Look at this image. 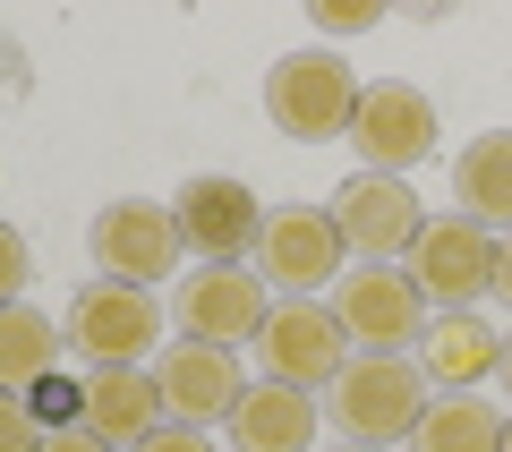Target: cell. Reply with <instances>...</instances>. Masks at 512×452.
<instances>
[{"label": "cell", "mask_w": 512, "mask_h": 452, "mask_svg": "<svg viewBox=\"0 0 512 452\" xmlns=\"http://www.w3.org/2000/svg\"><path fill=\"white\" fill-rule=\"evenodd\" d=\"M350 111H359V77L333 43H299L265 69V120L291 145H333L350 137Z\"/></svg>", "instance_id": "cell-1"}, {"label": "cell", "mask_w": 512, "mask_h": 452, "mask_svg": "<svg viewBox=\"0 0 512 452\" xmlns=\"http://www.w3.org/2000/svg\"><path fill=\"white\" fill-rule=\"evenodd\" d=\"M427 401L436 393H427L419 359H350L342 376L325 384V418L350 435V444H376V452L410 444V427H419Z\"/></svg>", "instance_id": "cell-2"}, {"label": "cell", "mask_w": 512, "mask_h": 452, "mask_svg": "<svg viewBox=\"0 0 512 452\" xmlns=\"http://www.w3.org/2000/svg\"><path fill=\"white\" fill-rule=\"evenodd\" d=\"M86 256H94V273L103 282H137V290H154V282H171L180 273V222H171V205H154V197H111L103 214L86 222Z\"/></svg>", "instance_id": "cell-3"}, {"label": "cell", "mask_w": 512, "mask_h": 452, "mask_svg": "<svg viewBox=\"0 0 512 452\" xmlns=\"http://www.w3.org/2000/svg\"><path fill=\"white\" fill-rule=\"evenodd\" d=\"M325 308L342 316V333L359 342V359H402V350H419V333H427V299H419V282H410L402 265L342 273Z\"/></svg>", "instance_id": "cell-4"}, {"label": "cell", "mask_w": 512, "mask_h": 452, "mask_svg": "<svg viewBox=\"0 0 512 452\" xmlns=\"http://www.w3.org/2000/svg\"><path fill=\"white\" fill-rule=\"evenodd\" d=\"M60 333H69V350H86V367H146V350L163 342V299L137 282H86Z\"/></svg>", "instance_id": "cell-5"}, {"label": "cell", "mask_w": 512, "mask_h": 452, "mask_svg": "<svg viewBox=\"0 0 512 452\" xmlns=\"http://www.w3.org/2000/svg\"><path fill=\"white\" fill-rule=\"evenodd\" d=\"M325 214H333V231H342V248L359 256V265H393V256H410L419 231H427L419 188L393 180V171H350Z\"/></svg>", "instance_id": "cell-6"}, {"label": "cell", "mask_w": 512, "mask_h": 452, "mask_svg": "<svg viewBox=\"0 0 512 452\" xmlns=\"http://www.w3.org/2000/svg\"><path fill=\"white\" fill-rule=\"evenodd\" d=\"M444 137L436 103H427L410 77H376V86H359V111H350V145H359V171H393L402 180L410 163H427Z\"/></svg>", "instance_id": "cell-7"}, {"label": "cell", "mask_w": 512, "mask_h": 452, "mask_svg": "<svg viewBox=\"0 0 512 452\" xmlns=\"http://www.w3.org/2000/svg\"><path fill=\"white\" fill-rule=\"evenodd\" d=\"M256 359H265V384H299V393H325L350 367V333L325 299H274L265 333H256Z\"/></svg>", "instance_id": "cell-8"}, {"label": "cell", "mask_w": 512, "mask_h": 452, "mask_svg": "<svg viewBox=\"0 0 512 452\" xmlns=\"http://www.w3.org/2000/svg\"><path fill=\"white\" fill-rule=\"evenodd\" d=\"M171 222H180V248L205 256V265H248L256 239H265V205H256V188L231 180V171H197V180L171 197Z\"/></svg>", "instance_id": "cell-9"}, {"label": "cell", "mask_w": 512, "mask_h": 452, "mask_svg": "<svg viewBox=\"0 0 512 452\" xmlns=\"http://www.w3.org/2000/svg\"><path fill=\"white\" fill-rule=\"evenodd\" d=\"M350 248L342 231H333L325 205H274L265 214V239H256V273H265V290H282V299H316L325 282H342Z\"/></svg>", "instance_id": "cell-10"}, {"label": "cell", "mask_w": 512, "mask_h": 452, "mask_svg": "<svg viewBox=\"0 0 512 452\" xmlns=\"http://www.w3.org/2000/svg\"><path fill=\"white\" fill-rule=\"evenodd\" d=\"M171 316H180L188 342L231 350V342H256V333H265L274 299H265V273H248V265H197L171 290Z\"/></svg>", "instance_id": "cell-11"}, {"label": "cell", "mask_w": 512, "mask_h": 452, "mask_svg": "<svg viewBox=\"0 0 512 452\" xmlns=\"http://www.w3.org/2000/svg\"><path fill=\"white\" fill-rule=\"evenodd\" d=\"M402 273L419 282V299H427L436 316H453V308H470V299H487V282H495V231H478L470 214L427 222Z\"/></svg>", "instance_id": "cell-12"}, {"label": "cell", "mask_w": 512, "mask_h": 452, "mask_svg": "<svg viewBox=\"0 0 512 452\" xmlns=\"http://www.w3.org/2000/svg\"><path fill=\"white\" fill-rule=\"evenodd\" d=\"M154 393H163V427H231L239 410V359L214 342H163L154 359Z\"/></svg>", "instance_id": "cell-13"}, {"label": "cell", "mask_w": 512, "mask_h": 452, "mask_svg": "<svg viewBox=\"0 0 512 452\" xmlns=\"http://www.w3.org/2000/svg\"><path fill=\"white\" fill-rule=\"evenodd\" d=\"M86 418L77 427L103 435L111 452H137L154 427H163V393H154V367H86Z\"/></svg>", "instance_id": "cell-14"}, {"label": "cell", "mask_w": 512, "mask_h": 452, "mask_svg": "<svg viewBox=\"0 0 512 452\" xmlns=\"http://www.w3.org/2000/svg\"><path fill=\"white\" fill-rule=\"evenodd\" d=\"M495 367H504V342H495L470 308L427 316V333H419V376H427V393H470V384H487Z\"/></svg>", "instance_id": "cell-15"}, {"label": "cell", "mask_w": 512, "mask_h": 452, "mask_svg": "<svg viewBox=\"0 0 512 452\" xmlns=\"http://www.w3.org/2000/svg\"><path fill=\"white\" fill-rule=\"evenodd\" d=\"M316 427H325V410H316V393H299V384H248L231 410V444L239 452H308Z\"/></svg>", "instance_id": "cell-16"}, {"label": "cell", "mask_w": 512, "mask_h": 452, "mask_svg": "<svg viewBox=\"0 0 512 452\" xmlns=\"http://www.w3.org/2000/svg\"><path fill=\"white\" fill-rule=\"evenodd\" d=\"M453 205L478 222V231H512V128H487V137L461 145Z\"/></svg>", "instance_id": "cell-17"}, {"label": "cell", "mask_w": 512, "mask_h": 452, "mask_svg": "<svg viewBox=\"0 0 512 452\" xmlns=\"http://www.w3.org/2000/svg\"><path fill=\"white\" fill-rule=\"evenodd\" d=\"M60 350H69V333L52 325V316L43 308H0V393H35L43 376H60Z\"/></svg>", "instance_id": "cell-18"}, {"label": "cell", "mask_w": 512, "mask_h": 452, "mask_svg": "<svg viewBox=\"0 0 512 452\" xmlns=\"http://www.w3.org/2000/svg\"><path fill=\"white\" fill-rule=\"evenodd\" d=\"M410 452H504V410L478 393H436L410 427Z\"/></svg>", "instance_id": "cell-19"}, {"label": "cell", "mask_w": 512, "mask_h": 452, "mask_svg": "<svg viewBox=\"0 0 512 452\" xmlns=\"http://www.w3.org/2000/svg\"><path fill=\"white\" fill-rule=\"evenodd\" d=\"M26 410H35V427H43V435H69L77 418H86V384H69V376H43L35 393H26Z\"/></svg>", "instance_id": "cell-20"}, {"label": "cell", "mask_w": 512, "mask_h": 452, "mask_svg": "<svg viewBox=\"0 0 512 452\" xmlns=\"http://www.w3.org/2000/svg\"><path fill=\"white\" fill-rule=\"evenodd\" d=\"M26 282H35V248H26L18 222H0V308H18Z\"/></svg>", "instance_id": "cell-21"}, {"label": "cell", "mask_w": 512, "mask_h": 452, "mask_svg": "<svg viewBox=\"0 0 512 452\" xmlns=\"http://www.w3.org/2000/svg\"><path fill=\"white\" fill-rule=\"evenodd\" d=\"M52 435L35 427V410H26L18 393H0V452H43Z\"/></svg>", "instance_id": "cell-22"}, {"label": "cell", "mask_w": 512, "mask_h": 452, "mask_svg": "<svg viewBox=\"0 0 512 452\" xmlns=\"http://www.w3.org/2000/svg\"><path fill=\"white\" fill-rule=\"evenodd\" d=\"M376 18H384L376 0H316V26H325V35H367Z\"/></svg>", "instance_id": "cell-23"}, {"label": "cell", "mask_w": 512, "mask_h": 452, "mask_svg": "<svg viewBox=\"0 0 512 452\" xmlns=\"http://www.w3.org/2000/svg\"><path fill=\"white\" fill-rule=\"evenodd\" d=\"M137 452H214V444H205V427H154Z\"/></svg>", "instance_id": "cell-24"}, {"label": "cell", "mask_w": 512, "mask_h": 452, "mask_svg": "<svg viewBox=\"0 0 512 452\" xmlns=\"http://www.w3.org/2000/svg\"><path fill=\"white\" fill-rule=\"evenodd\" d=\"M487 290H495V299H504V308H512V231L495 239V282H487Z\"/></svg>", "instance_id": "cell-25"}, {"label": "cell", "mask_w": 512, "mask_h": 452, "mask_svg": "<svg viewBox=\"0 0 512 452\" xmlns=\"http://www.w3.org/2000/svg\"><path fill=\"white\" fill-rule=\"evenodd\" d=\"M43 452H111V444H103V435H86V427H69V435H52Z\"/></svg>", "instance_id": "cell-26"}, {"label": "cell", "mask_w": 512, "mask_h": 452, "mask_svg": "<svg viewBox=\"0 0 512 452\" xmlns=\"http://www.w3.org/2000/svg\"><path fill=\"white\" fill-rule=\"evenodd\" d=\"M495 376H504V384H512V342H504V367H495Z\"/></svg>", "instance_id": "cell-27"}, {"label": "cell", "mask_w": 512, "mask_h": 452, "mask_svg": "<svg viewBox=\"0 0 512 452\" xmlns=\"http://www.w3.org/2000/svg\"><path fill=\"white\" fill-rule=\"evenodd\" d=\"M504 452H512V418H504Z\"/></svg>", "instance_id": "cell-28"}, {"label": "cell", "mask_w": 512, "mask_h": 452, "mask_svg": "<svg viewBox=\"0 0 512 452\" xmlns=\"http://www.w3.org/2000/svg\"><path fill=\"white\" fill-rule=\"evenodd\" d=\"M342 452H376V444H342Z\"/></svg>", "instance_id": "cell-29"}]
</instances>
